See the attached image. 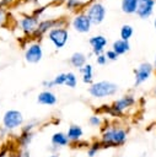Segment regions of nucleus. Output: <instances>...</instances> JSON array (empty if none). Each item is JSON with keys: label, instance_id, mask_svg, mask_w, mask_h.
<instances>
[{"label": "nucleus", "instance_id": "obj_1", "mask_svg": "<svg viewBox=\"0 0 156 157\" xmlns=\"http://www.w3.org/2000/svg\"><path fill=\"white\" fill-rule=\"evenodd\" d=\"M101 142L103 148L122 147L128 140V131L122 126L104 125L101 128Z\"/></svg>", "mask_w": 156, "mask_h": 157}, {"label": "nucleus", "instance_id": "obj_2", "mask_svg": "<svg viewBox=\"0 0 156 157\" xmlns=\"http://www.w3.org/2000/svg\"><path fill=\"white\" fill-rule=\"evenodd\" d=\"M136 103V99L133 94H124L117 98L112 104H104L99 110L111 117H122L125 110L131 108Z\"/></svg>", "mask_w": 156, "mask_h": 157}, {"label": "nucleus", "instance_id": "obj_3", "mask_svg": "<svg viewBox=\"0 0 156 157\" xmlns=\"http://www.w3.org/2000/svg\"><path fill=\"white\" fill-rule=\"evenodd\" d=\"M118 92V85L111 81H97L93 82L92 85H90L88 87V93L91 97L93 98H107V97H112Z\"/></svg>", "mask_w": 156, "mask_h": 157}, {"label": "nucleus", "instance_id": "obj_4", "mask_svg": "<svg viewBox=\"0 0 156 157\" xmlns=\"http://www.w3.org/2000/svg\"><path fill=\"white\" fill-rule=\"evenodd\" d=\"M25 118L23 114L17 109H9L2 115V128H5L7 131H14L23 125Z\"/></svg>", "mask_w": 156, "mask_h": 157}, {"label": "nucleus", "instance_id": "obj_5", "mask_svg": "<svg viewBox=\"0 0 156 157\" xmlns=\"http://www.w3.org/2000/svg\"><path fill=\"white\" fill-rule=\"evenodd\" d=\"M85 13L90 18L92 26H98L104 21L106 15H107V9L102 2L95 1L87 6V10Z\"/></svg>", "mask_w": 156, "mask_h": 157}, {"label": "nucleus", "instance_id": "obj_6", "mask_svg": "<svg viewBox=\"0 0 156 157\" xmlns=\"http://www.w3.org/2000/svg\"><path fill=\"white\" fill-rule=\"evenodd\" d=\"M68 22L65 18H45V20H41L37 29L34 31V33L32 34L33 37H43L44 34H47L50 29L57 28V27H66Z\"/></svg>", "mask_w": 156, "mask_h": 157}, {"label": "nucleus", "instance_id": "obj_7", "mask_svg": "<svg viewBox=\"0 0 156 157\" xmlns=\"http://www.w3.org/2000/svg\"><path fill=\"white\" fill-rule=\"evenodd\" d=\"M48 39L49 42L54 45L55 49H61L65 47V44L69 40V31L66 27H57L50 29L48 33Z\"/></svg>", "mask_w": 156, "mask_h": 157}, {"label": "nucleus", "instance_id": "obj_8", "mask_svg": "<svg viewBox=\"0 0 156 157\" xmlns=\"http://www.w3.org/2000/svg\"><path fill=\"white\" fill-rule=\"evenodd\" d=\"M154 71V65L150 63H141L138 69L134 70V76H135V81H134V86L138 87L140 85H142L144 82H146L150 76L152 75Z\"/></svg>", "mask_w": 156, "mask_h": 157}, {"label": "nucleus", "instance_id": "obj_9", "mask_svg": "<svg viewBox=\"0 0 156 157\" xmlns=\"http://www.w3.org/2000/svg\"><path fill=\"white\" fill-rule=\"evenodd\" d=\"M71 27L77 32V33H88L91 31L92 23L87 15L85 12H79L75 15V17L71 20Z\"/></svg>", "mask_w": 156, "mask_h": 157}, {"label": "nucleus", "instance_id": "obj_10", "mask_svg": "<svg viewBox=\"0 0 156 157\" xmlns=\"http://www.w3.org/2000/svg\"><path fill=\"white\" fill-rule=\"evenodd\" d=\"M43 58V49L38 42L31 43L25 50V60L28 64H37Z\"/></svg>", "mask_w": 156, "mask_h": 157}, {"label": "nucleus", "instance_id": "obj_11", "mask_svg": "<svg viewBox=\"0 0 156 157\" xmlns=\"http://www.w3.org/2000/svg\"><path fill=\"white\" fill-rule=\"evenodd\" d=\"M38 23H39V17L34 15H26L20 20V28L25 34L32 36L37 29Z\"/></svg>", "mask_w": 156, "mask_h": 157}, {"label": "nucleus", "instance_id": "obj_12", "mask_svg": "<svg viewBox=\"0 0 156 157\" xmlns=\"http://www.w3.org/2000/svg\"><path fill=\"white\" fill-rule=\"evenodd\" d=\"M107 43H108L107 38L102 34H96V36H92L88 38V44L91 45V52L95 56L104 54V48H106Z\"/></svg>", "mask_w": 156, "mask_h": 157}, {"label": "nucleus", "instance_id": "obj_13", "mask_svg": "<svg viewBox=\"0 0 156 157\" xmlns=\"http://www.w3.org/2000/svg\"><path fill=\"white\" fill-rule=\"evenodd\" d=\"M155 4H156L155 0H138L136 11H135L136 16H139L141 20L149 18L154 12Z\"/></svg>", "mask_w": 156, "mask_h": 157}, {"label": "nucleus", "instance_id": "obj_14", "mask_svg": "<svg viewBox=\"0 0 156 157\" xmlns=\"http://www.w3.org/2000/svg\"><path fill=\"white\" fill-rule=\"evenodd\" d=\"M57 96L50 90H43L37 96V102L42 105H54L57 103Z\"/></svg>", "mask_w": 156, "mask_h": 157}, {"label": "nucleus", "instance_id": "obj_15", "mask_svg": "<svg viewBox=\"0 0 156 157\" xmlns=\"http://www.w3.org/2000/svg\"><path fill=\"white\" fill-rule=\"evenodd\" d=\"M82 135H84V130L80 125L77 124H71L69 128H68V131H66V136L70 141V144H76L79 141H81L82 139Z\"/></svg>", "mask_w": 156, "mask_h": 157}, {"label": "nucleus", "instance_id": "obj_16", "mask_svg": "<svg viewBox=\"0 0 156 157\" xmlns=\"http://www.w3.org/2000/svg\"><path fill=\"white\" fill-rule=\"evenodd\" d=\"M50 142H52V146L55 147L57 150L70 145V141H69V139L66 136V132H63V131L54 132L52 135V137H50Z\"/></svg>", "mask_w": 156, "mask_h": 157}, {"label": "nucleus", "instance_id": "obj_17", "mask_svg": "<svg viewBox=\"0 0 156 157\" xmlns=\"http://www.w3.org/2000/svg\"><path fill=\"white\" fill-rule=\"evenodd\" d=\"M34 137V132L33 131H21L20 135L17 136L16 139V142H17V146L21 148V150H25L29 146V144L32 142Z\"/></svg>", "mask_w": 156, "mask_h": 157}, {"label": "nucleus", "instance_id": "obj_18", "mask_svg": "<svg viewBox=\"0 0 156 157\" xmlns=\"http://www.w3.org/2000/svg\"><path fill=\"white\" fill-rule=\"evenodd\" d=\"M69 61H70L72 67H76L80 70L81 67H84L87 64V56L81 52H75L74 54H71Z\"/></svg>", "mask_w": 156, "mask_h": 157}, {"label": "nucleus", "instance_id": "obj_19", "mask_svg": "<svg viewBox=\"0 0 156 157\" xmlns=\"http://www.w3.org/2000/svg\"><path fill=\"white\" fill-rule=\"evenodd\" d=\"M112 50H114L118 55H123L130 50V43H129V40L117 39L112 44Z\"/></svg>", "mask_w": 156, "mask_h": 157}, {"label": "nucleus", "instance_id": "obj_20", "mask_svg": "<svg viewBox=\"0 0 156 157\" xmlns=\"http://www.w3.org/2000/svg\"><path fill=\"white\" fill-rule=\"evenodd\" d=\"M79 71L82 75V82L84 83H86V85H92L93 83V66L91 64H86Z\"/></svg>", "mask_w": 156, "mask_h": 157}, {"label": "nucleus", "instance_id": "obj_21", "mask_svg": "<svg viewBox=\"0 0 156 157\" xmlns=\"http://www.w3.org/2000/svg\"><path fill=\"white\" fill-rule=\"evenodd\" d=\"M136 5H138V0H122L120 6H122V11L127 15H133L136 11Z\"/></svg>", "mask_w": 156, "mask_h": 157}, {"label": "nucleus", "instance_id": "obj_22", "mask_svg": "<svg viewBox=\"0 0 156 157\" xmlns=\"http://www.w3.org/2000/svg\"><path fill=\"white\" fill-rule=\"evenodd\" d=\"M102 148H103V145H102L101 140H96V141L91 142L87 147V157H95Z\"/></svg>", "mask_w": 156, "mask_h": 157}, {"label": "nucleus", "instance_id": "obj_23", "mask_svg": "<svg viewBox=\"0 0 156 157\" xmlns=\"http://www.w3.org/2000/svg\"><path fill=\"white\" fill-rule=\"evenodd\" d=\"M87 2L86 1H82V0H65L64 5L65 7L69 10V11H76V10H80L81 7H84Z\"/></svg>", "mask_w": 156, "mask_h": 157}, {"label": "nucleus", "instance_id": "obj_24", "mask_svg": "<svg viewBox=\"0 0 156 157\" xmlns=\"http://www.w3.org/2000/svg\"><path fill=\"white\" fill-rule=\"evenodd\" d=\"M133 33H134V29H133V27H131L130 25H123V26L120 27V32H119L120 39H123V40H129V39L131 38Z\"/></svg>", "mask_w": 156, "mask_h": 157}, {"label": "nucleus", "instance_id": "obj_25", "mask_svg": "<svg viewBox=\"0 0 156 157\" xmlns=\"http://www.w3.org/2000/svg\"><path fill=\"white\" fill-rule=\"evenodd\" d=\"M77 85V77L74 72L69 71L66 72V80H65V86L69 88H75Z\"/></svg>", "mask_w": 156, "mask_h": 157}, {"label": "nucleus", "instance_id": "obj_26", "mask_svg": "<svg viewBox=\"0 0 156 157\" xmlns=\"http://www.w3.org/2000/svg\"><path fill=\"white\" fill-rule=\"evenodd\" d=\"M102 123H103V119H102V117L98 115V114H93V115H91V117L88 118V124H90L92 128H101Z\"/></svg>", "mask_w": 156, "mask_h": 157}, {"label": "nucleus", "instance_id": "obj_27", "mask_svg": "<svg viewBox=\"0 0 156 157\" xmlns=\"http://www.w3.org/2000/svg\"><path fill=\"white\" fill-rule=\"evenodd\" d=\"M65 80H66V72H60V74H58V75L53 78L54 86H63V85H65Z\"/></svg>", "mask_w": 156, "mask_h": 157}, {"label": "nucleus", "instance_id": "obj_28", "mask_svg": "<svg viewBox=\"0 0 156 157\" xmlns=\"http://www.w3.org/2000/svg\"><path fill=\"white\" fill-rule=\"evenodd\" d=\"M104 55H106L107 60H109V61H115L119 58V55L114 50H112V49H108L107 52H104Z\"/></svg>", "mask_w": 156, "mask_h": 157}, {"label": "nucleus", "instance_id": "obj_29", "mask_svg": "<svg viewBox=\"0 0 156 157\" xmlns=\"http://www.w3.org/2000/svg\"><path fill=\"white\" fill-rule=\"evenodd\" d=\"M36 126H37V121L32 120V121H29L27 124H23L21 126V131H33Z\"/></svg>", "mask_w": 156, "mask_h": 157}, {"label": "nucleus", "instance_id": "obj_30", "mask_svg": "<svg viewBox=\"0 0 156 157\" xmlns=\"http://www.w3.org/2000/svg\"><path fill=\"white\" fill-rule=\"evenodd\" d=\"M107 58H106V55L104 54H101V55H97L96 56V63H97V65H106L107 64Z\"/></svg>", "mask_w": 156, "mask_h": 157}, {"label": "nucleus", "instance_id": "obj_31", "mask_svg": "<svg viewBox=\"0 0 156 157\" xmlns=\"http://www.w3.org/2000/svg\"><path fill=\"white\" fill-rule=\"evenodd\" d=\"M42 86H43L45 90H50V88L55 87V86H54V82H53V80H44V81L42 82Z\"/></svg>", "mask_w": 156, "mask_h": 157}, {"label": "nucleus", "instance_id": "obj_32", "mask_svg": "<svg viewBox=\"0 0 156 157\" xmlns=\"http://www.w3.org/2000/svg\"><path fill=\"white\" fill-rule=\"evenodd\" d=\"M11 151H9L7 147H1L0 148V157H6Z\"/></svg>", "mask_w": 156, "mask_h": 157}, {"label": "nucleus", "instance_id": "obj_33", "mask_svg": "<svg viewBox=\"0 0 156 157\" xmlns=\"http://www.w3.org/2000/svg\"><path fill=\"white\" fill-rule=\"evenodd\" d=\"M7 157H22V155H21V151H20V152H17V151H11V152L7 155Z\"/></svg>", "mask_w": 156, "mask_h": 157}, {"label": "nucleus", "instance_id": "obj_34", "mask_svg": "<svg viewBox=\"0 0 156 157\" xmlns=\"http://www.w3.org/2000/svg\"><path fill=\"white\" fill-rule=\"evenodd\" d=\"M7 134H9V131H7L5 128L1 126V128H0V137H5Z\"/></svg>", "mask_w": 156, "mask_h": 157}, {"label": "nucleus", "instance_id": "obj_35", "mask_svg": "<svg viewBox=\"0 0 156 157\" xmlns=\"http://www.w3.org/2000/svg\"><path fill=\"white\" fill-rule=\"evenodd\" d=\"M15 0H1L0 1V5H4V6H7V5H11Z\"/></svg>", "mask_w": 156, "mask_h": 157}, {"label": "nucleus", "instance_id": "obj_36", "mask_svg": "<svg viewBox=\"0 0 156 157\" xmlns=\"http://www.w3.org/2000/svg\"><path fill=\"white\" fill-rule=\"evenodd\" d=\"M5 21V11L0 7V23H2Z\"/></svg>", "mask_w": 156, "mask_h": 157}, {"label": "nucleus", "instance_id": "obj_37", "mask_svg": "<svg viewBox=\"0 0 156 157\" xmlns=\"http://www.w3.org/2000/svg\"><path fill=\"white\" fill-rule=\"evenodd\" d=\"M21 155H22V157H31V156H29V151H28V148L21 150Z\"/></svg>", "mask_w": 156, "mask_h": 157}, {"label": "nucleus", "instance_id": "obj_38", "mask_svg": "<svg viewBox=\"0 0 156 157\" xmlns=\"http://www.w3.org/2000/svg\"><path fill=\"white\" fill-rule=\"evenodd\" d=\"M154 69H156V56H155V61H154Z\"/></svg>", "mask_w": 156, "mask_h": 157}, {"label": "nucleus", "instance_id": "obj_39", "mask_svg": "<svg viewBox=\"0 0 156 157\" xmlns=\"http://www.w3.org/2000/svg\"><path fill=\"white\" fill-rule=\"evenodd\" d=\"M49 157H59V156H58V155H55V153H53V155H50Z\"/></svg>", "mask_w": 156, "mask_h": 157}, {"label": "nucleus", "instance_id": "obj_40", "mask_svg": "<svg viewBox=\"0 0 156 157\" xmlns=\"http://www.w3.org/2000/svg\"><path fill=\"white\" fill-rule=\"evenodd\" d=\"M154 27H155V29H156V17H155V20H154Z\"/></svg>", "mask_w": 156, "mask_h": 157}, {"label": "nucleus", "instance_id": "obj_41", "mask_svg": "<svg viewBox=\"0 0 156 157\" xmlns=\"http://www.w3.org/2000/svg\"><path fill=\"white\" fill-rule=\"evenodd\" d=\"M32 1H33V2H34V4H37V2H38V1H39V0H32Z\"/></svg>", "mask_w": 156, "mask_h": 157}, {"label": "nucleus", "instance_id": "obj_42", "mask_svg": "<svg viewBox=\"0 0 156 157\" xmlns=\"http://www.w3.org/2000/svg\"><path fill=\"white\" fill-rule=\"evenodd\" d=\"M88 1H90V2H95V0H88Z\"/></svg>", "mask_w": 156, "mask_h": 157}, {"label": "nucleus", "instance_id": "obj_43", "mask_svg": "<svg viewBox=\"0 0 156 157\" xmlns=\"http://www.w3.org/2000/svg\"><path fill=\"white\" fill-rule=\"evenodd\" d=\"M154 93H155V94H156V87H155V90H154Z\"/></svg>", "mask_w": 156, "mask_h": 157}, {"label": "nucleus", "instance_id": "obj_44", "mask_svg": "<svg viewBox=\"0 0 156 157\" xmlns=\"http://www.w3.org/2000/svg\"><path fill=\"white\" fill-rule=\"evenodd\" d=\"M140 157H142V156H140Z\"/></svg>", "mask_w": 156, "mask_h": 157}]
</instances>
